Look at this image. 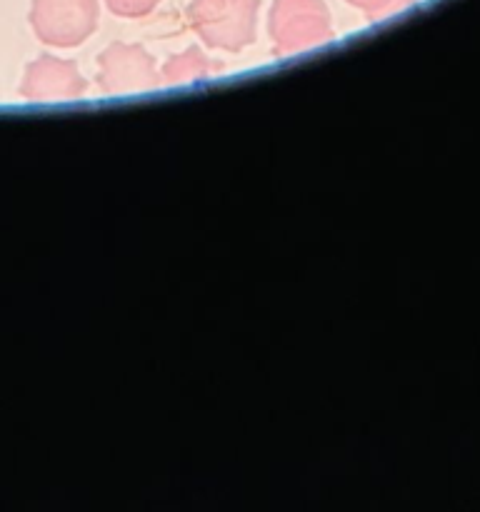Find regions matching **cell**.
Instances as JSON below:
<instances>
[{"label":"cell","instance_id":"cell-3","mask_svg":"<svg viewBox=\"0 0 480 512\" xmlns=\"http://www.w3.org/2000/svg\"><path fill=\"white\" fill-rule=\"evenodd\" d=\"M270 35L278 50H303L330 38V15L323 0H275Z\"/></svg>","mask_w":480,"mask_h":512},{"label":"cell","instance_id":"cell-1","mask_svg":"<svg viewBox=\"0 0 480 512\" xmlns=\"http://www.w3.org/2000/svg\"><path fill=\"white\" fill-rule=\"evenodd\" d=\"M258 0H193L188 15L205 43L238 48L250 43L255 30Z\"/></svg>","mask_w":480,"mask_h":512},{"label":"cell","instance_id":"cell-6","mask_svg":"<svg viewBox=\"0 0 480 512\" xmlns=\"http://www.w3.org/2000/svg\"><path fill=\"white\" fill-rule=\"evenodd\" d=\"M348 3L355 5V8L365 10L370 18H383V15L395 13V10L408 8V5L415 3V0H348Z\"/></svg>","mask_w":480,"mask_h":512},{"label":"cell","instance_id":"cell-2","mask_svg":"<svg viewBox=\"0 0 480 512\" xmlns=\"http://www.w3.org/2000/svg\"><path fill=\"white\" fill-rule=\"evenodd\" d=\"M98 23V0H33L30 25L48 45L70 48L90 38Z\"/></svg>","mask_w":480,"mask_h":512},{"label":"cell","instance_id":"cell-7","mask_svg":"<svg viewBox=\"0 0 480 512\" xmlns=\"http://www.w3.org/2000/svg\"><path fill=\"white\" fill-rule=\"evenodd\" d=\"M108 8L115 15H123V18H138V15H148L160 0H105Z\"/></svg>","mask_w":480,"mask_h":512},{"label":"cell","instance_id":"cell-4","mask_svg":"<svg viewBox=\"0 0 480 512\" xmlns=\"http://www.w3.org/2000/svg\"><path fill=\"white\" fill-rule=\"evenodd\" d=\"M20 93L28 100H58L75 98L85 93V80L78 75V68L70 60H55L43 55L28 65Z\"/></svg>","mask_w":480,"mask_h":512},{"label":"cell","instance_id":"cell-5","mask_svg":"<svg viewBox=\"0 0 480 512\" xmlns=\"http://www.w3.org/2000/svg\"><path fill=\"white\" fill-rule=\"evenodd\" d=\"M100 68H103L100 83L110 93H115V90L150 88V85L158 83L153 75V58H148L143 48L113 45L100 58Z\"/></svg>","mask_w":480,"mask_h":512}]
</instances>
